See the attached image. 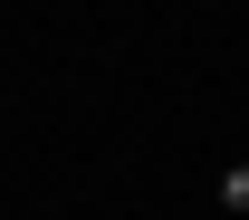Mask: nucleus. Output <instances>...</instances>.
Listing matches in <instances>:
<instances>
[{
    "label": "nucleus",
    "instance_id": "nucleus-1",
    "mask_svg": "<svg viewBox=\"0 0 249 220\" xmlns=\"http://www.w3.org/2000/svg\"><path fill=\"white\" fill-rule=\"evenodd\" d=\"M220 211H249V153L230 163V172H220Z\"/></svg>",
    "mask_w": 249,
    "mask_h": 220
}]
</instances>
